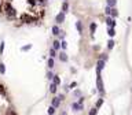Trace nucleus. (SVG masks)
<instances>
[{
	"mask_svg": "<svg viewBox=\"0 0 132 115\" xmlns=\"http://www.w3.org/2000/svg\"><path fill=\"white\" fill-rule=\"evenodd\" d=\"M96 88H98V92L99 95L103 96L105 95V86H103V81H102V77H101V73H96Z\"/></svg>",
	"mask_w": 132,
	"mask_h": 115,
	"instance_id": "f257e3e1",
	"label": "nucleus"
},
{
	"mask_svg": "<svg viewBox=\"0 0 132 115\" xmlns=\"http://www.w3.org/2000/svg\"><path fill=\"white\" fill-rule=\"evenodd\" d=\"M66 21V14L65 12H59V14H56V16H55V23L56 25H62L63 22Z\"/></svg>",
	"mask_w": 132,
	"mask_h": 115,
	"instance_id": "f03ea898",
	"label": "nucleus"
},
{
	"mask_svg": "<svg viewBox=\"0 0 132 115\" xmlns=\"http://www.w3.org/2000/svg\"><path fill=\"white\" fill-rule=\"evenodd\" d=\"M72 110H73V111H83V110H84V106H83L81 103H78V101H74V103H72Z\"/></svg>",
	"mask_w": 132,
	"mask_h": 115,
	"instance_id": "7ed1b4c3",
	"label": "nucleus"
},
{
	"mask_svg": "<svg viewBox=\"0 0 132 115\" xmlns=\"http://www.w3.org/2000/svg\"><path fill=\"white\" fill-rule=\"evenodd\" d=\"M105 65H106V62L102 60V59H99V60L96 62V73H101L102 70L105 69Z\"/></svg>",
	"mask_w": 132,
	"mask_h": 115,
	"instance_id": "20e7f679",
	"label": "nucleus"
},
{
	"mask_svg": "<svg viewBox=\"0 0 132 115\" xmlns=\"http://www.w3.org/2000/svg\"><path fill=\"white\" fill-rule=\"evenodd\" d=\"M106 25L107 27H116V19L111 16H106Z\"/></svg>",
	"mask_w": 132,
	"mask_h": 115,
	"instance_id": "39448f33",
	"label": "nucleus"
},
{
	"mask_svg": "<svg viewBox=\"0 0 132 115\" xmlns=\"http://www.w3.org/2000/svg\"><path fill=\"white\" fill-rule=\"evenodd\" d=\"M58 58H59V60H61L62 63H66V62L69 60V56L66 55V51H62L61 54H58Z\"/></svg>",
	"mask_w": 132,
	"mask_h": 115,
	"instance_id": "423d86ee",
	"label": "nucleus"
},
{
	"mask_svg": "<svg viewBox=\"0 0 132 115\" xmlns=\"http://www.w3.org/2000/svg\"><path fill=\"white\" fill-rule=\"evenodd\" d=\"M61 103H62V101L59 100V97H58V96H55V97L51 100V106L55 107V108H59V107H61Z\"/></svg>",
	"mask_w": 132,
	"mask_h": 115,
	"instance_id": "0eeeda50",
	"label": "nucleus"
},
{
	"mask_svg": "<svg viewBox=\"0 0 132 115\" xmlns=\"http://www.w3.org/2000/svg\"><path fill=\"white\" fill-rule=\"evenodd\" d=\"M76 29H77L78 34H83V32H84V26H83V22H81V21H77V22H76Z\"/></svg>",
	"mask_w": 132,
	"mask_h": 115,
	"instance_id": "6e6552de",
	"label": "nucleus"
},
{
	"mask_svg": "<svg viewBox=\"0 0 132 115\" xmlns=\"http://www.w3.org/2000/svg\"><path fill=\"white\" fill-rule=\"evenodd\" d=\"M96 27H98V25L95 23V22H91V23H89V33H91L92 36H94V33L96 32Z\"/></svg>",
	"mask_w": 132,
	"mask_h": 115,
	"instance_id": "1a4fd4ad",
	"label": "nucleus"
},
{
	"mask_svg": "<svg viewBox=\"0 0 132 115\" xmlns=\"http://www.w3.org/2000/svg\"><path fill=\"white\" fill-rule=\"evenodd\" d=\"M61 11L65 12V14L69 11V3H68V1H63V3H62V8H61Z\"/></svg>",
	"mask_w": 132,
	"mask_h": 115,
	"instance_id": "9d476101",
	"label": "nucleus"
},
{
	"mask_svg": "<svg viewBox=\"0 0 132 115\" xmlns=\"http://www.w3.org/2000/svg\"><path fill=\"white\" fill-rule=\"evenodd\" d=\"M107 34H109L110 38H113L116 36V29L114 27H107Z\"/></svg>",
	"mask_w": 132,
	"mask_h": 115,
	"instance_id": "9b49d317",
	"label": "nucleus"
},
{
	"mask_svg": "<svg viewBox=\"0 0 132 115\" xmlns=\"http://www.w3.org/2000/svg\"><path fill=\"white\" fill-rule=\"evenodd\" d=\"M52 48H54L55 51L61 49V40H55L54 42H52Z\"/></svg>",
	"mask_w": 132,
	"mask_h": 115,
	"instance_id": "f8f14e48",
	"label": "nucleus"
},
{
	"mask_svg": "<svg viewBox=\"0 0 132 115\" xmlns=\"http://www.w3.org/2000/svg\"><path fill=\"white\" fill-rule=\"evenodd\" d=\"M47 65H48V69H54L55 67V59L54 58H50L48 62H47Z\"/></svg>",
	"mask_w": 132,
	"mask_h": 115,
	"instance_id": "ddd939ff",
	"label": "nucleus"
},
{
	"mask_svg": "<svg viewBox=\"0 0 132 115\" xmlns=\"http://www.w3.org/2000/svg\"><path fill=\"white\" fill-rule=\"evenodd\" d=\"M59 32H61L59 26H58V25H54V26H52V34H54V36H58Z\"/></svg>",
	"mask_w": 132,
	"mask_h": 115,
	"instance_id": "4468645a",
	"label": "nucleus"
},
{
	"mask_svg": "<svg viewBox=\"0 0 132 115\" xmlns=\"http://www.w3.org/2000/svg\"><path fill=\"white\" fill-rule=\"evenodd\" d=\"M56 90H58V85H55L54 82H52V84L50 85V92H51V93H56Z\"/></svg>",
	"mask_w": 132,
	"mask_h": 115,
	"instance_id": "2eb2a0df",
	"label": "nucleus"
},
{
	"mask_svg": "<svg viewBox=\"0 0 132 115\" xmlns=\"http://www.w3.org/2000/svg\"><path fill=\"white\" fill-rule=\"evenodd\" d=\"M117 4V0H106V6H109V7H116Z\"/></svg>",
	"mask_w": 132,
	"mask_h": 115,
	"instance_id": "dca6fc26",
	"label": "nucleus"
},
{
	"mask_svg": "<svg viewBox=\"0 0 132 115\" xmlns=\"http://www.w3.org/2000/svg\"><path fill=\"white\" fill-rule=\"evenodd\" d=\"M114 44H116V42H114V40H113V38H110V40L107 41V49H110V51H111V49L114 48Z\"/></svg>",
	"mask_w": 132,
	"mask_h": 115,
	"instance_id": "f3484780",
	"label": "nucleus"
},
{
	"mask_svg": "<svg viewBox=\"0 0 132 115\" xmlns=\"http://www.w3.org/2000/svg\"><path fill=\"white\" fill-rule=\"evenodd\" d=\"M111 10H113V7L106 6V7H105V15H106V16H110V15H111Z\"/></svg>",
	"mask_w": 132,
	"mask_h": 115,
	"instance_id": "a211bd4d",
	"label": "nucleus"
},
{
	"mask_svg": "<svg viewBox=\"0 0 132 115\" xmlns=\"http://www.w3.org/2000/svg\"><path fill=\"white\" fill-rule=\"evenodd\" d=\"M111 18H114V19H116L117 16H118V10H117L116 7H113V10H111Z\"/></svg>",
	"mask_w": 132,
	"mask_h": 115,
	"instance_id": "6ab92c4d",
	"label": "nucleus"
},
{
	"mask_svg": "<svg viewBox=\"0 0 132 115\" xmlns=\"http://www.w3.org/2000/svg\"><path fill=\"white\" fill-rule=\"evenodd\" d=\"M52 82H54L55 85H58V86H59V85H61V78H59L58 75H54V78H52Z\"/></svg>",
	"mask_w": 132,
	"mask_h": 115,
	"instance_id": "aec40b11",
	"label": "nucleus"
},
{
	"mask_svg": "<svg viewBox=\"0 0 132 115\" xmlns=\"http://www.w3.org/2000/svg\"><path fill=\"white\" fill-rule=\"evenodd\" d=\"M66 48H68V42H66V40H61V49H62V51H66Z\"/></svg>",
	"mask_w": 132,
	"mask_h": 115,
	"instance_id": "412c9836",
	"label": "nucleus"
},
{
	"mask_svg": "<svg viewBox=\"0 0 132 115\" xmlns=\"http://www.w3.org/2000/svg\"><path fill=\"white\" fill-rule=\"evenodd\" d=\"M55 111H56L55 107H52V106L48 107V114H50V115H55Z\"/></svg>",
	"mask_w": 132,
	"mask_h": 115,
	"instance_id": "4be33fe9",
	"label": "nucleus"
},
{
	"mask_svg": "<svg viewBox=\"0 0 132 115\" xmlns=\"http://www.w3.org/2000/svg\"><path fill=\"white\" fill-rule=\"evenodd\" d=\"M73 95H74L76 97H80V96H83V93H81V90H80V89H74V90H73Z\"/></svg>",
	"mask_w": 132,
	"mask_h": 115,
	"instance_id": "5701e85b",
	"label": "nucleus"
},
{
	"mask_svg": "<svg viewBox=\"0 0 132 115\" xmlns=\"http://www.w3.org/2000/svg\"><path fill=\"white\" fill-rule=\"evenodd\" d=\"M96 114H98V108H96V107L91 108V110H89V112H88V115H96Z\"/></svg>",
	"mask_w": 132,
	"mask_h": 115,
	"instance_id": "b1692460",
	"label": "nucleus"
},
{
	"mask_svg": "<svg viewBox=\"0 0 132 115\" xmlns=\"http://www.w3.org/2000/svg\"><path fill=\"white\" fill-rule=\"evenodd\" d=\"M55 56H58V54H56V51L54 48H51L50 49V58H55Z\"/></svg>",
	"mask_w": 132,
	"mask_h": 115,
	"instance_id": "393cba45",
	"label": "nucleus"
},
{
	"mask_svg": "<svg viewBox=\"0 0 132 115\" xmlns=\"http://www.w3.org/2000/svg\"><path fill=\"white\" fill-rule=\"evenodd\" d=\"M102 104H103V99H99V100H98V101H96V104H95V107H96V108H101L102 107Z\"/></svg>",
	"mask_w": 132,
	"mask_h": 115,
	"instance_id": "a878e982",
	"label": "nucleus"
},
{
	"mask_svg": "<svg viewBox=\"0 0 132 115\" xmlns=\"http://www.w3.org/2000/svg\"><path fill=\"white\" fill-rule=\"evenodd\" d=\"M58 40H65V32H63V30L59 32V34H58Z\"/></svg>",
	"mask_w": 132,
	"mask_h": 115,
	"instance_id": "bb28decb",
	"label": "nucleus"
},
{
	"mask_svg": "<svg viewBox=\"0 0 132 115\" xmlns=\"http://www.w3.org/2000/svg\"><path fill=\"white\" fill-rule=\"evenodd\" d=\"M54 75H55V74H52V71H48V73H47V78H48V80H52Z\"/></svg>",
	"mask_w": 132,
	"mask_h": 115,
	"instance_id": "cd10ccee",
	"label": "nucleus"
},
{
	"mask_svg": "<svg viewBox=\"0 0 132 115\" xmlns=\"http://www.w3.org/2000/svg\"><path fill=\"white\" fill-rule=\"evenodd\" d=\"M76 86H77V82H72V84L69 85V89H74Z\"/></svg>",
	"mask_w": 132,
	"mask_h": 115,
	"instance_id": "c85d7f7f",
	"label": "nucleus"
},
{
	"mask_svg": "<svg viewBox=\"0 0 132 115\" xmlns=\"http://www.w3.org/2000/svg\"><path fill=\"white\" fill-rule=\"evenodd\" d=\"M99 59H102V60H105V62H106V60H107V55H106V54H102Z\"/></svg>",
	"mask_w": 132,
	"mask_h": 115,
	"instance_id": "c756f323",
	"label": "nucleus"
},
{
	"mask_svg": "<svg viewBox=\"0 0 132 115\" xmlns=\"http://www.w3.org/2000/svg\"><path fill=\"white\" fill-rule=\"evenodd\" d=\"M0 73L4 74L6 73V69H4V65H0Z\"/></svg>",
	"mask_w": 132,
	"mask_h": 115,
	"instance_id": "7c9ffc66",
	"label": "nucleus"
},
{
	"mask_svg": "<svg viewBox=\"0 0 132 115\" xmlns=\"http://www.w3.org/2000/svg\"><path fill=\"white\" fill-rule=\"evenodd\" d=\"M84 100H85V97H84V96H80V97H78V103H81V104H83V103H84Z\"/></svg>",
	"mask_w": 132,
	"mask_h": 115,
	"instance_id": "2f4dec72",
	"label": "nucleus"
},
{
	"mask_svg": "<svg viewBox=\"0 0 132 115\" xmlns=\"http://www.w3.org/2000/svg\"><path fill=\"white\" fill-rule=\"evenodd\" d=\"M58 97H59V100H61V101H63V100H65V95H63V93H61V95H58Z\"/></svg>",
	"mask_w": 132,
	"mask_h": 115,
	"instance_id": "473e14b6",
	"label": "nucleus"
},
{
	"mask_svg": "<svg viewBox=\"0 0 132 115\" xmlns=\"http://www.w3.org/2000/svg\"><path fill=\"white\" fill-rule=\"evenodd\" d=\"M30 47L32 45H26V47H23L22 48V51H28V49H30Z\"/></svg>",
	"mask_w": 132,
	"mask_h": 115,
	"instance_id": "72a5a7b5",
	"label": "nucleus"
},
{
	"mask_svg": "<svg viewBox=\"0 0 132 115\" xmlns=\"http://www.w3.org/2000/svg\"><path fill=\"white\" fill-rule=\"evenodd\" d=\"M59 115H68V112H66V111H65V110H62V111H61V112H59Z\"/></svg>",
	"mask_w": 132,
	"mask_h": 115,
	"instance_id": "f704fd0d",
	"label": "nucleus"
},
{
	"mask_svg": "<svg viewBox=\"0 0 132 115\" xmlns=\"http://www.w3.org/2000/svg\"><path fill=\"white\" fill-rule=\"evenodd\" d=\"M63 1H68V0H63Z\"/></svg>",
	"mask_w": 132,
	"mask_h": 115,
	"instance_id": "c9c22d12",
	"label": "nucleus"
}]
</instances>
